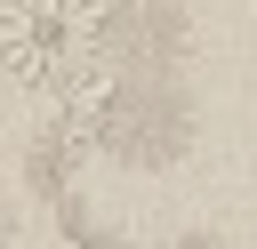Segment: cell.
<instances>
[{
  "label": "cell",
  "instance_id": "obj_1",
  "mask_svg": "<svg viewBox=\"0 0 257 249\" xmlns=\"http://www.w3.org/2000/svg\"><path fill=\"white\" fill-rule=\"evenodd\" d=\"M96 48V0H0V80L56 88Z\"/></svg>",
  "mask_w": 257,
  "mask_h": 249
},
{
  "label": "cell",
  "instance_id": "obj_2",
  "mask_svg": "<svg viewBox=\"0 0 257 249\" xmlns=\"http://www.w3.org/2000/svg\"><path fill=\"white\" fill-rule=\"evenodd\" d=\"M112 112H120V80H112V72L72 64V72L56 80V129H64V137H104Z\"/></svg>",
  "mask_w": 257,
  "mask_h": 249
},
{
  "label": "cell",
  "instance_id": "obj_3",
  "mask_svg": "<svg viewBox=\"0 0 257 249\" xmlns=\"http://www.w3.org/2000/svg\"><path fill=\"white\" fill-rule=\"evenodd\" d=\"M177 249H217V241H177Z\"/></svg>",
  "mask_w": 257,
  "mask_h": 249
}]
</instances>
